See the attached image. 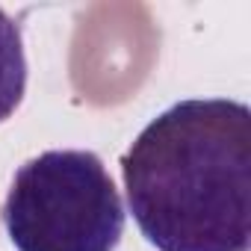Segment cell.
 Instances as JSON below:
<instances>
[{"mask_svg":"<svg viewBox=\"0 0 251 251\" xmlns=\"http://www.w3.org/2000/svg\"><path fill=\"white\" fill-rule=\"evenodd\" d=\"M127 207L157 251L251 248V109L186 98L121 157Z\"/></svg>","mask_w":251,"mask_h":251,"instance_id":"cell-1","label":"cell"},{"mask_svg":"<svg viewBox=\"0 0 251 251\" xmlns=\"http://www.w3.org/2000/svg\"><path fill=\"white\" fill-rule=\"evenodd\" d=\"M27 89V56L21 27L0 9V124H3L18 103L24 100Z\"/></svg>","mask_w":251,"mask_h":251,"instance_id":"cell-3","label":"cell"},{"mask_svg":"<svg viewBox=\"0 0 251 251\" xmlns=\"http://www.w3.org/2000/svg\"><path fill=\"white\" fill-rule=\"evenodd\" d=\"M124 222L121 195L92 151L62 148L27 160L3 201L15 251H115Z\"/></svg>","mask_w":251,"mask_h":251,"instance_id":"cell-2","label":"cell"}]
</instances>
